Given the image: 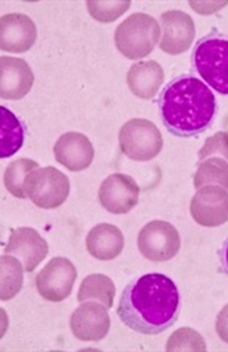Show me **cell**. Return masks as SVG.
<instances>
[{"label": "cell", "mask_w": 228, "mask_h": 352, "mask_svg": "<svg viewBox=\"0 0 228 352\" xmlns=\"http://www.w3.org/2000/svg\"><path fill=\"white\" fill-rule=\"evenodd\" d=\"M180 307V292L174 280L162 273H147L125 286L116 314L137 333L159 335L176 324Z\"/></svg>", "instance_id": "6da1fadb"}, {"label": "cell", "mask_w": 228, "mask_h": 352, "mask_svg": "<svg viewBox=\"0 0 228 352\" xmlns=\"http://www.w3.org/2000/svg\"><path fill=\"white\" fill-rule=\"evenodd\" d=\"M162 122L172 135L198 137L214 124L215 94L198 76L184 74L168 82L158 98Z\"/></svg>", "instance_id": "7a4b0ae2"}, {"label": "cell", "mask_w": 228, "mask_h": 352, "mask_svg": "<svg viewBox=\"0 0 228 352\" xmlns=\"http://www.w3.org/2000/svg\"><path fill=\"white\" fill-rule=\"evenodd\" d=\"M191 59L205 84L228 96V36L212 30L196 43Z\"/></svg>", "instance_id": "3957f363"}, {"label": "cell", "mask_w": 228, "mask_h": 352, "mask_svg": "<svg viewBox=\"0 0 228 352\" xmlns=\"http://www.w3.org/2000/svg\"><path fill=\"white\" fill-rule=\"evenodd\" d=\"M160 34V25L154 16L137 12L116 27L115 46L127 59H143L154 52Z\"/></svg>", "instance_id": "277c9868"}, {"label": "cell", "mask_w": 228, "mask_h": 352, "mask_svg": "<svg viewBox=\"0 0 228 352\" xmlns=\"http://www.w3.org/2000/svg\"><path fill=\"white\" fill-rule=\"evenodd\" d=\"M119 150L128 159L136 162L154 160L164 147L158 126L147 119H132L119 129Z\"/></svg>", "instance_id": "5b68a950"}, {"label": "cell", "mask_w": 228, "mask_h": 352, "mask_svg": "<svg viewBox=\"0 0 228 352\" xmlns=\"http://www.w3.org/2000/svg\"><path fill=\"white\" fill-rule=\"evenodd\" d=\"M70 188L68 176L52 166L32 170L25 181L27 197L45 210L61 207L67 201Z\"/></svg>", "instance_id": "8992f818"}, {"label": "cell", "mask_w": 228, "mask_h": 352, "mask_svg": "<svg viewBox=\"0 0 228 352\" xmlns=\"http://www.w3.org/2000/svg\"><path fill=\"white\" fill-rule=\"evenodd\" d=\"M137 247L140 254L150 261H168L176 257L181 238L176 226L165 220H152L138 232Z\"/></svg>", "instance_id": "52a82bcc"}, {"label": "cell", "mask_w": 228, "mask_h": 352, "mask_svg": "<svg viewBox=\"0 0 228 352\" xmlns=\"http://www.w3.org/2000/svg\"><path fill=\"white\" fill-rule=\"evenodd\" d=\"M77 269L67 257L52 258L36 276V289L41 298L50 302L67 300L72 292Z\"/></svg>", "instance_id": "ba28073f"}, {"label": "cell", "mask_w": 228, "mask_h": 352, "mask_svg": "<svg viewBox=\"0 0 228 352\" xmlns=\"http://www.w3.org/2000/svg\"><path fill=\"white\" fill-rule=\"evenodd\" d=\"M190 214L205 228H216L228 222V191L218 185H205L193 195Z\"/></svg>", "instance_id": "9c48e42d"}, {"label": "cell", "mask_w": 228, "mask_h": 352, "mask_svg": "<svg viewBox=\"0 0 228 352\" xmlns=\"http://www.w3.org/2000/svg\"><path fill=\"white\" fill-rule=\"evenodd\" d=\"M103 304L97 301L81 302L70 318L72 335L83 342H99L111 329V317Z\"/></svg>", "instance_id": "30bf717a"}, {"label": "cell", "mask_w": 228, "mask_h": 352, "mask_svg": "<svg viewBox=\"0 0 228 352\" xmlns=\"http://www.w3.org/2000/svg\"><path fill=\"white\" fill-rule=\"evenodd\" d=\"M140 186L129 175L112 173L99 188V203L112 214H127L138 203Z\"/></svg>", "instance_id": "8fae6325"}, {"label": "cell", "mask_w": 228, "mask_h": 352, "mask_svg": "<svg viewBox=\"0 0 228 352\" xmlns=\"http://www.w3.org/2000/svg\"><path fill=\"white\" fill-rule=\"evenodd\" d=\"M160 43L159 47L168 54H181L187 52L196 36L193 18L183 10H168L160 15Z\"/></svg>", "instance_id": "7c38bea8"}, {"label": "cell", "mask_w": 228, "mask_h": 352, "mask_svg": "<svg viewBox=\"0 0 228 352\" xmlns=\"http://www.w3.org/2000/svg\"><path fill=\"white\" fill-rule=\"evenodd\" d=\"M3 254L15 256L24 264L25 272L31 273L49 254V245L36 229L18 228L9 235Z\"/></svg>", "instance_id": "4fadbf2b"}, {"label": "cell", "mask_w": 228, "mask_h": 352, "mask_svg": "<svg viewBox=\"0 0 228 352\" xmlns=\"http://www.w3.org/2000/svg\"><path fill=\"white\" fill-rule=\"evenodd\" d=\"M37 40V27L28 15L8 14L0 19V49L9 53H25Z\"/></svg>", "instance_id": "5bb4252c"}, {"label": "cell", "mask_w": 228, "mask_h": 352, "mask_svg": "<svg viewBox=\"0 0 228 352\" xmlns=\"http://www.w3.org/2000/svg\"><path fill=\"white\" fill-rule=\"evenodd\" d=\"M55 159L71 172H81L93 163L94 148L92 141L81 132H65L53 147Z\"/></svg>", "instance_id": "9a60e30c"}, {"label": "cell", "mask_w": 228, "mask_h": 352, "mask_svg": "<svg viewBox=\"0 0 228 352\" xmlns=\"http://www.w3.org/2000/svg\"><path fill=\"white\" fill-rule=\"evenodd\" d=\"M34 84V75L24 59L0 58V97L3 100H21Z\"/></svg>", "instance_id": "2e32d148"}, {"label": "cell", "mask_w": 228, "mask_h": 352, "mask_svg": "<svg viewBox=\"0 0 228 352\" xmlns=\"http://www.w3.org/2000/svg\"><path fill=\"white\" fill-rule=\"evenodd\" d=\"M124 244L123 232L111 223L96 225L85 238V247L89 254L101 261L116 258L123 252Z\"/></svg>", "instance_id": "e0dca14e"}, {"label": "cell", "mask_w": 228, "mask_h": 352, "mask_svg": "<svg viewBox=\"0 0 228 352\" xmlns=\"http://www.w3.org/2000/svg\"><path fill=\"white\" fill-rule=\"evenodd\" d=\"M165 74L162 66L155 60L137 62L127 74V84L129 91L136 97L143 98V100H152L159 88L164 84Z\"/></svg>", "instance_id": "ac0fdd59"}, {"label": "cell", "mask_w": 228, "mask_h": 352, "mask_svg": "<svg viewBox=\"0 0 228 352\" xmlns=\"http://www.w3.org/2000/svg\"><path fill=\"white\" fill-rule=\"evenodd\" d=\"M2 128H0V157L8 159L18 153L24 144L25 126L15 113L5 106L0 107Z\"/></svg>", "instance_id": "d6986e66"}, {"label": "cell", "mask_w": 228, "mask_h": 352, "mask_svg": "<svg viewBox=\"0 0 228 352\" xmlns=\"http://www.w3.org/2000/svg\"><path fill=\"white\" fill-rule=\"evenodd\" d=\"M115 294H116V288L112 279L107 278L106 274L94 273V274H89V276L83 279L79 289L77 300L80 302L97 301L103 304L106 308H111L114 305Z\"/></svg>", "instance_id": "ffe728a7"}, {"label": "cell", "mask_w": 228, "mask_h": 352, "mask_svg": "<svg viewBox=\"0 0 228 352\" xmlns=\"http://www.w3.org/2000/svg\"><path fill=\"white\" fill-rule=\"evenodd\" d=\"M36 169H39V163L36 160H31V159L23 157V159H17L15 162L9 163L5 169V173H3L5 188L14 197L24 200V198H27L25 181L28 178V175Z\"/></svg>", "instance_id": "44dd1931"}, {"label": "cell", "mask_w": 228, "mask_h": 352, "mask_svg": "<svg viewBox=\"0 0 228 352\" xmlns=\"http://www.w3.org/2000/svg\"><path fill=\"white\" fill-rule=\"evenodd\" d=\"M193 184L196 190L205 185H220L228 191V162L220 157H209L198 163Z\"/></svg>", "instance_id": "7402d4cb"}, {"label": "cell", "mask_w": 228, "mask_h": 352, "mask_svg": "<svg viewBox=\"0 0 228 352\" xmlns=\"http://www.w3.org/2000/svg\"><path fill=\"white\" fill-rule=\"evenodd\" d=\"M19 258L10 257L9 254H3L0 258L2 264V289H0V300L9 301L12 300L17 294H19L24 283V270Z\"/></svg>", "instance_id": "603a6c76"}, {"label": "cell", "mask_w": 228, "mask_h": 352, "mask_svg": "<svg viewBox=\"0 0 228 352\" xmlns=\"http://www.w3.org/2000/svg\"><path fill=\"white\" fill-rule=\"evenodd\" d=\"M167 351H206V344L196 330L181 327L169 336Z\"/></svg>", "instance_id": "cb8c5ba5"}, {"label": "cell", "mask_w": 228, "mask_h": 352, "mask_svg": "<svg viewBox=\"0 0 228 352\" xmlns=\"http://www.w3.org/2000/svg\"><path fill=\"white\" fill-rule=\"evenodd\" d=\"M87 9L92 15L93 19L103 22V24H107V22H114L116 21L123 14H125L127 10L132 6L129 2H89L85 3Z\"/></svg>", "instance_id": "d4e9b609"}, {"label": "cell", "mask_w": 228, "mask_h": 352, "mask_svg": "<svg viewBox=\"0 0 228 352\" xmlns=\"http://www.w3.org/2000/svg\"><path fill=\"white\" fill-rule=\"evenodd\" d=\"M212 156H216V157L221 156L224 160L228 162V132L220 131L212 137L206 138L203 147L198 153V157H199L198 163L209 159Z\"/></svg>", "instance_id": "484cf974"}, {"label": "cell", "mask_w": 228, "mask_h": 352, "mask_svg": "<svg viewBox=\"0 0 228 352\" xmlns=\"http://www.w3.org/2000/svg\"><path fill=\"white\" fill-rule=\"evenodd\" d=\"M215 330L216 335L220 336L222 342L228 344V304L222 307V310L216 316L215 322Z\"/></svg>", "instance_id": "4316f807"}, {"label": "cell", "mask_w": 228, "mask_h": 352, "mask_svg": "<svg viewBox=\"0 0 228 352\" xmlns=\"http://www.w3.org/2000/svg\"><path fill=\"white\" fill-rule=\"evenodd\" d=\"M193 9H196V12L200 15H212L215 12H218L221 8L227 5V2L222 3H215V2H205V3H198V2H190L189 3Z\"/></svg>", "instance_id": "83f0119b"}, {"label": "cell", "mask_w": 228, "mask_h": 352, "mask_svg": "<svg viewBox=\"0 0 228 352\" xmlns=\"http://www.w3.org/2000/svg\"><path fill=\"white\" fill-rule=\"evenodd\" d=\"M220 257H221L222 269H224V272L228 274V238H227V241L224 242V245H222V248H221Z\"/></svg>", "instance_id": "f1b7e54d"}]
</instances>
